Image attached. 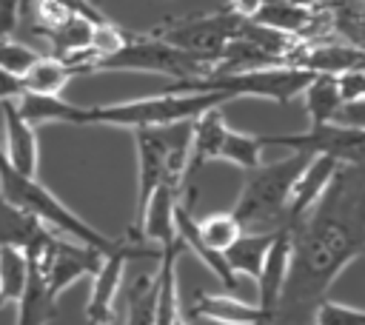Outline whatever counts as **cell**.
Here are the masks:
<instances>
[{"mask_svg":"<svg viewBox=\"0 0 365 325\" xmlns=\"http://www.w3.org/2000/svg\"><path fill=\"white\" fill-rule=\"evenodd\" d=\"M339 162L331 160V157H311L308 165L302 168L299 180L294 182V191H291V200H288V228H297L308 214L311 208L319 202V197L325 194L328 182L334 180Z\"/></svg>","mask_w":365,"mask_h":325,"instance_id":"cell-13","label":"cell"},{"mask_svg":"<svg viewBox=\"0 0 365 325\" xmlns=\"http://www.w3.org/2000/svg\"><path fill=\"white\" fill-rule=\"evenodd\" d=\"M0 117H3V154L9 165L26 177H37V162H40V145H37V128L26 123L20 114L17 103H0Z\"/></svg>","mask_w":365,"mask_h":325,"instance_id":"cell-11","label":"cell"},{"mask_svg":"<svg viewBox=\"0 0 365 325\" xmlns=\"http://www.w3.org/2000/svg\"><path fill=\"white\" fill-rule=\"evenodd\" d=\"M0 191L3 197L17 205L20 211L31 214L34 220H40L46 228H51L54 234H63L74 242H83V245H91L103 254L114 251L120 239L114 237H106L103 231H97L91 222H86L80 214H74L63 200H57L37 177H26L20 171H14L3 154V145H0Z\"/></svg>","mask_w":365,"mask_h":325,"instance_id":"cell-3","label":"cell"},{"mask_svg":"<svg viewBox=\"0 0 365 325\" xmlns=\"http://www.w3.org/2000/svg\"><path fill=\"white\" fill-rule=\"evenodd\" d=\"M197 234L205 248L225 254L242 237V225L237 222V217L231 211H214V214H205L202 220H197Z\"/></svg>","mask_w":365,"mask_h":325,"instance_id":"cell-21","label":"cell"},{"mask_svg":"<svg viewBox=\"0 0 365 325\" xmlns=\"http://www.w3.org/2000/svg\"><path fill=\"white\" fill-rule=\"evenodd\" d=\"M188 319H208L217 325H259L265 319L259 305H251L240 296L228 294H214V291H197L188 308H182Z\"/></svg>","mask_w":365,"mask_h":325,"instance_id":"cell-12","label":"cell"},{"mask_svg":"<svg viewBox=\"0 0 365 325\" xmlns=\"http://www.w3.org/2000/svg\"><path fill=\"white\" fill-rule=\"evenodd\" d=\"M282 3H291V6H302V9H314V6H322V3H331V0H282Z\"/></svg>","mask_w":365,"mask_h":325,"instance_id":"cell-30","label":"cell"},{"mask_svg":"<svg viewBox=\"0 0 365 325\" xmlns=\"http://www.w3.org/2000/svg\"><path fill=\"white\" fill-rule=\"evenodd\" d=\"M177 125H160V128H137L134 131V148H137V197H134V214H131V225L125 231V237L140 239V228H143V217L148 208L151 194L160 188L163 182V168H165V154L174 143Z\"/></svg>","mask_w":365,"mask_h":325,"instance_id":"cell-9","label":"cell"},{"mask_svg":"<svg viewBox=\"0 0 365 325\" xmlns=\"http://www.w3.org/2000/svg\"><path fill=\"white\" fill-rule=\"evenodd\" d=\"M311 325H365V308L345 305V302H336V299L325 296L314 308Z\"/></svg>","mask_w":365,"mask_h":325,"instance_id":"cell-24","label":"cell"},{"mask_svg":"<svg viewBox=\"0 0 365 325\" xmlns=\"http://www.w3.org/2000/svg\"><path fill=\"white\" fill-rule=\"evenodd\" d=\"M311 80H314V71H305V68L265 66V68H242V71H217L200 80L174 83V91H208V94H225L228 100L257 97V100H271L285 105L299 94H305Z\"/></svg>","mask_w":365,"mask_h":325,"instance_id":"cell-4","label":"cell"},{"mask_svg":"<svg viewBox=\"0 0 365 325\" xmlns=\"http://www.w3.org/2000/svg\"><path fill=\"white\" fill-rule=\"evenodd\" d=\"M26 94V86H23V77L17 74H9L0 68V103H9V100H20Z\"/></svg>","mask_w":365,"mask_h":325,"instance_id":"cell-28","label":"cell"},{"mask_svg":"<svg viewBox=\"0 0 365 325\" xmlns=\"http://www.w3.org/2000/svg\"><path fill=\"white\" fill-rule=\"evenodd\" d=\"M242 17L225 11V9H217V11H208V14H191V17H165L163 23L151 26L148 34L208 63L214 71L228 48V43L240 34L242 29Z\"/></svg>","mask_w":365,"mask_h":325,"instance_id":"cell-6","label":"cell"},{"mask_svg":"<svg viewBox=\"0 0 365 325\" xmlns=\"http://www.w3.org/2000/svg\"><path fill=\"white\" fill-rule=\"evenodd\" d=\"M262 3L265 0H225V11H231V14H237V17H242V20H254V14L262 9Z\"/></svg>","mask_w":365,"mask_h":325,"instance_id":"cell-29","label":"cell"},{"mask_svg":"<svg viewBox=\"0 0 365 325\" xmlns=\"http://www.w3.org/2000/svg\"><path fill=\"white\" fill-rule=\"evenodd\" d=\"M20 3L23 0H0V40L11 37V31L20 20Z\"/></svg>","mask_w":365,"mask_h":325,"instance_id":"cell-27","label":"cell"},{"mask_svg":"<svg viewBox=\"0 0 365 325\" xmlns=\"http://www.w3.org/2000/svg\"><path fill=\"white\" fill-rule=\"evenodd\" d=\"M37 57H40V51H34L31 46H26L20 40H11V37H3L0 40V68L9 71V74L23 77L34 66Z\"/></svg>","mask_w":365,"mask_h":325,"instance_id":"cell-25","label":"cell"},{"mask_svg":"<svg viewBox=\"0 0 365 325\" xmlns=\"http://www.w3.org/2000/svg\"><path fill=\"white\" fill-rule=\"evenodd\" d=\"M291 257H294V228H282L274 234V242L262 259L257 279H254L257 282V305L262 308L265 319L271 316V311L277 308V302L282 296V288H285L288 271H291Z\"/></svg>","mask_w":365,"mask_h":325,"instance_id":"cell-10","label":"cell"},{"mask_svg":"<svg viewBox=\"0 0 365 325\" xmlns=\"http://www.w3.org/2000/svg\"><path fill=\"white\" fill-rule=\"evenodd\" d=\"M3 305H6V299H3V294H0V308H3Z\"/></svg>","mask_w":365,"mask_h":325,"instance_id":"cell-31","label":"cell"},{"mask_svg":"<svg viewBox=\"0 0 365 325\" xmlns=\"http://www.w3.org/2000/svg\"><path fill=\"white\" fill-rule=\"evenodd\" d=\"M308 160L311 157L291 151L288 157L259 162L257 168L248 171L240 188V197L231 208L242 231L274 234V231L288 228V200Z\"/></svg>","mask_w":365,"mask_h":325,"instance_id":"cell-2","label":"cell"},{"mask_svg":"<svg viewBox=\"0 0 365 325\" xmlns=\"http://www.w3.org/2000/svg\"><path fill=\"white\" fill-rule=\"evenodd\" d=\"M262 145L288 148L305 157H331L339 165H365V128L325 123V125H308V131L299 134H259Z\"/></svg>","mask_w":365,"mask_h":325,"instance_id":"cell-8","label":"cell"},{"mask_svg":"<svg viewBox=\"0 0 365 325\" xmlns=\"http://www.w3.org/2000/svg\"><path fill=\"white\" fill-rule=\"evenodd\" d=\"M345 3H365V0H345Z\"/></svg>","mask_w":365,"mask_h":325,"instance_id":"cell-32","label":"cell"},{"mask_svg":"<svg viewBox=\"0 0 365 325\" xmlns=\"http://www.w3.org/2000/svg\"><path fill=\"white\" fill-rule=\"evenodd\" d=\"M86 68L66 60V57H57V54H40L34 60V66L23 74V86L29 94H48V97H60L63 88L74 80V77H83Z\"/></svg>","mask_w":365,"mask_h":325,"instance_id":"cell-18","label":"cell"},{"mask_svg":"<svg viewBox=\"0 0 365 325\" xmlns=\"http://www.w3.org/2000/svg\"><path fill=\"white\" fill-rule=\"evenodd\" d=\"M51 237V228H46L31 214L11 205L0 191V248H17V251H34Z\"/></svg>","mask_w":365,"mask_h":325,"instance_id":"cell-15","label":"cell"},{"mask_svg":"<svg viewBox=\"0 0 365 325\" xmlns=\"http://www.w3.org/2000/svg\"><path fill=\"white\" fill-rule=\"evenodd\" d=\"M125 319L123 325H157V299H160V262L154 271L140 268L125 282Z\"/></svg>","mask_w":365,"mask_h":325,"instance_id":"cell-16","label":"cell"},{"mask_svg":"<svg viewBox=\"0 0 365 325\" xmlns=\"http://www.w3.org/2000/svg\"><path fill=\"white\" fill-rule=\"evenodd\" d=\"M339 88H342V100H345V103L365 100V71L339 74Z\"/></svg>","mask_w":365,"mask_h":325,"instance_id":"cell-26","label":"cell"},{"mask_svg":"<svg viewBox=\"0 0 365 325\" xmlns=\"http://www.w3.org/2000/svg\"><path fill=\"white\" fill-rule=\"evenodd\" d=\"M100 71H145V74L171 77L174 83L200 80V77L214 74L208 63L151 37L148 31H125V43L106 60L94 63V74Z\"/></svg>","mask_w":365,"mask_h":325,"instance_id":"cell-5","label":"cell"},{"mask_svg":"<svg viewBox=\"0 0 365 325\" xmlns=\"http://www.w3.org/2000/svg\"><path fill=\"white\" fill-rule=\"evenodd\" d=\"M228 134V123H225V114H222V105L200 114L194 123H191V154H188V182L194 180V174L220 157V148H222V140Z\"/></svg>","mask_w":365,"mask_h":325,"instance_id":"cell-17","label":"cell"},{"mask_svg":"<svg viewBox=\"0 0 365 325\" xmlns=\"http://www.w3.org/2000/svg\"><path fill=\"white\" fill-rule=\"evenodd\" d=\"M26 285L17 296V322L14 325H48L57 316V296L46 288L43 271L34 257L26 254Z\"/></svg>","mask_w":365,"mask_h":325,"instance_id":"cell-14","label":"cell"},{"mask_svg":"<svg viewBox=\"0 0 365 325\" xmlns=\"http://www.w3.org/2000/svg\"><path fill=\"white\" fill-rule=\"evenodd\" d=\"M26 254L17 248H0V294L6 302H17L26 285Z\"/></svg>","mask_w":365,"mask_h":325,"instance_id":"cell-23","label":"cell"},{"mask_svg":"<svg viewBox=\"0 0 365 325\" xmlns=\"http://www.w3.org/2000/svg\"><path fill=\"white\" fill-rule=\"evenodd\" d=\"M262 148H265V145H262L259 134L228 128V134H225V140H222V148H220V157H217V160L251 171V168H257V165L262 162Z\"/></svg>","mask_w":365,"mask_h":325,"instance_id":"cell-22","label":"cell"},{"mask_svg":"<svg viewBox=\"0 0 365 325\" xmlns=\"http://www.w3.org/2000/svg\"><path fill=\"white\" fill-rule=\"evenodd\" d=\"M160 254H163V248H157L151 242L131 239V237L123 234L117 248L103 254V262L91 277V291H88V299H86L88 325H111L114 316H117L114 308H117V296H120L123 282H125L128 262L137 259V257H160Z\"/></svg>","mask_w":365,"mask_h":325,"instance_id":"cell-7","label":"cell"},{"mask_svg":"<svg viewBox=\"0 0 365 325\" xmlns=\"http://www.w3.org/2000/svg\"><path fill=\"white\" fill-rule=\"evenodd\" d=\"M345 105L339 77L336 74H314V80L305 88V111L311 125H325L334 123L339 108Z\"/></svg>","mask_w":365,"mask_h":325,"instance_id":"cell-19","label":"cell"},{"mask_svg":"<svg viewBox=\"0 0 365 325\" xmlns=\"http://www.w3.org/2000/svg\"><path fill=\"white\" fill-rule=\"evenodd\" d=\"M365 254V165H339L311 214L294 228L288 282L262 325H311L336 277Z\"/></svg>","mask_w":365,"mask_h":325,"instance_id":"cell-1","label":"cell"},{"mask_svg":"<svg viewBox=\"0 0 365 325\" xmlns=\"http://www.w3.org/2000/svg\"><path fill=\"white\" fill-rule=\"evenodd\" d=\"M277 234V231H274ZM274 234H262V231H242V237L222 254L225 257V262H228V268L240 277H251V279H257V274H259V268H262V259H265V254H268V248H271V242H274Z\"/></svg>","mask_w":365,"mask_h":325,"instance_id":"cell-20","label":"cell"}]
</instances>
